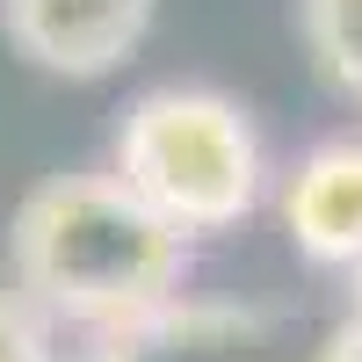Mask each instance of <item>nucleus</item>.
<instances>
[{"label":"nucleus","mask_w":362,"mask_h":362,"mask_svg":"<svg viewBox=\"0 0 362 362\" xmlns=\"http://www.w3.org/2000/svg\"><path fill=\"white\" fill-rule=\"evenodd\" d=\"M109 174L153 210L181 239L232 232L254 218L268 196V145L254 131L247 102H232L225 87L167 80L145 87L116 124Z\"/></svg>","instance_id":"f03ea898"},{"label":"nucleus","mask_w":362,"mask_h":362,"mask_svg":"<svg viewBox=\"0 0 362 362\" xmlns=\"http://www.w3.org/2000/svg\"><path fill=\"white\" fill-rule=\"evenodd\" d=\"M0 362H58L51 319L29 305L22 290H8V283H0Z\"/></svg>","instance_id":"0eeeda50"},{"label":"nucleus","mask_w":362,"mask_h":362,"mask_svg":"<svg viewBox=\"0 0 362 362\" xmlns=\"http://www.w3.org/2000/svg\"><path fill=\"white\" fill-rule=\"evenodd\" d=\"M160 0H0L8 44L58 80H102L153 37Z\"/></svg>","instance_id":"20e7f679"},{"label":"nucleus","mask_w":362,"mask_h":362,"mask_svg":"<svg viewBox=\"0 0 362 362\" xmlns=\"http://www.w3.org/2000/svg\"><path fill=\"white\" fill-rule=\"evenodd\" d=\"M312 362H362V319L348 312V319L334 326V334H326V341L312 348Z\"/></svg>","instance_id":"6e6552de"},{"label":"nucleus","mask_w":362,"mask_h":362,"mask_svg":"<svg viewBox=\"0 0 362 362\" xmlns=\"http://www.w3.org/2000/svg\"><path fill=\"white\" fill-rule=\"evenodd\" d=\"M8 268L15 290L51 326L109 334V326L181 297L189 239L167 232L109 167H73L22 196L8 225Z\"/></svg>","instance_id":"f257e3e1"},{"label":"nucleus","mask_w":362,"mask_h":362,"mask_svg":"<svg viewBox=\"0 0 362 362\" xmlns=\"http://www.w3.org/2000/svg\"><path fill=\"white\" fill-rule=\"evenodd\" d=\"M348 290H355V319H362V261L348 268Z\"/></svg>","instance_id":"1a4fd4ad"},{"label":"nucleus","mask_w":362,"mask_h":362,"mask_svg":"<svg viewBox=\"0 0 362 362\" xmlns=\"http://www.w3.org/2000/svg\"><path fill=\"white\" fill-rule=\"evenodd\" d=\"M297 22H305L312 66L341 95H362V0H297Z\"/></svg>","instance_id":"423d86ee"},{"label":"nucleus","mask_w":362,"mask_h":362,"mask_svg":"<svg viewBox=\"0 0 362 362\" xmlns=\"http://www.w3.org/2000/svg\"><path fill=\"white\" fill-rule=\"evenodd\" d=\"M290 247L319 268L362 261V138H326L283 174L276 189Z\"/></svg>","instance_id":"39448f33"},{"label":"nucleus","mask_w":362,"mask_h":362,"mask_svg":"<svg viewBox=\"0 0 362 362\" xmlns=\"http://www.w3.org/2000/svg\"><path fill=\"white\" fill-rule=\"evenodd\" d=\"M87 362H312L297 312L254 297H167L124 326L95 334Z\"/></svg>","instance_id":"7ed1b4c3"}]
</instances>
